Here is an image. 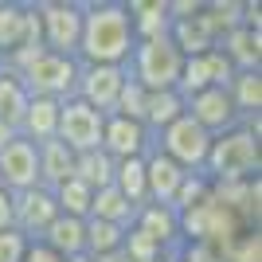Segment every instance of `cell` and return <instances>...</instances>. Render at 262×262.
Masks as SVG:
<instances>
[{
	"instance_id": "obj_24",
	"label": "cell",
	"mask_w": 262,
	"mask_h": 262,
	"mask_svg": "<svg viewBox=\"0 0 262 262\" xmlns=\"http://www.w3.org/2000/svg\"><path fill=\"white\" fill-rule=\"evenodd\" d=\"M176 118H184V98L176 94V90H157V94H145V118H141V125L149 133H161V129H168Z\"/></svg>"
},
{
	"instance_id": "obj_33",
	"label": "cell",
	"mask_w": 262,
	"mask_h": 262,
	"mask_svg": "<svg viewBox=\"0 0 262 262\" xmlns=\"http://www.w3.org/2000/svg\"><path fill=\"white\" fill-rule=\"evenodd\" d=\"M28 247H32V239L20 235L16 227H4V231H0V262H24Z\"/></svg>"
},
{
	"instance_id": "obj_9",
	"label": "cell",
	"mask_w": 262,
	"mask_h": 262,
	"mask_svg": "<svg viewBox=\"0 0 262 262\" xmlns=\"http://www.w3.org/2000/svg\"><path fill=\"white\" fill-rule=\"evenodd\" d=\"M184 114L196 121L204 133H211V137H219V133H227V129L239 125V110L231 106V94L223 86H208V90H200V94H192V98L184 102Z\"/></svg>"
},
{
	"instance_id": "obj_26",
	"label": "cell",
	"mask_w": 262,
	"mask_h": 262,
	"mask_svg": "<svg viewBox=\"0 0 262 262\" xmlns=\"http://www.w3.org/2000/svg\"><path fill=\"white\" fill-rule=\"evenodd\" d=\"M114 188L129 200L133 208H141L149 192H145V157H129V161H114Z\"/></svg>"
},
{
	"instance_id": "obj_40",
	"label": "cell",
	"mask_w": 262,
	"mask_h": 262,
	"mask_svg": "<svg viewBox=\"0 0 262 262\" xmlns=\"http://www.w3.org/2000/svg\"><path fill=\"white\" fill-rule=\"evenodd\" d=\"M67 262H94L90 254H75V258H67Z\"/></svg>"
},
{
	"instance_id": "obj_11",
	"label": "cell",
	"mask_w": 262,
	"mask_h": 262,
	"mask_svg": "<svg viewBox=\"0 0 262 262\" xmlns=\"http://www.w3.org/2000/svg\"><path fill=\"white\" fill-rule=\"evenodd\" d=\"M55 215H59L55 192H47V188H39V184L12 196V227L20 231V235H28L32 243L47 231V223H51Z\"/></svg>"
},
{
	"instance_id": "obj_3",
	"label": "cell",
	"mask_w": 262,
	"mask_h": 262,
	"mask_svg": "<svg viewBox=\"0 0 262 262\" xmlns=\"http://www.w3.org/2000/svg\"><path fill=\"white\" fill-rule=\"evenodd\" d=\"M180 67H184V55L172 47L168 35H161V39H137V43H133L125 75H129L145 94H157V90H176Z\"/></svg>"
},
{
	"instance_id": "obj_14",
	"label": "cell",
	"mask_w": 262,
	"mask_h": 262,
	"mask_svg": "<svg viewBox=\"0 0 262 262\" xmlns=\"http://www.w3.org/2000/svg\"><path fill=\"white\" fill-rule=\"evenodd\" d=\"M184 176L188 172L180 164H172L164 153L149 149V153H145V192H149L145 204H168V208H172V196H176V188H180Z\"/></svg>"
},
{
	"instance_id": "obj_1",
	"label": "cell",
	"mask_w": 262,
	"mask_h": 262,
	"mask_svg": "<svg viewBox=\"0 0 262 262\" xmlns=\"http://www.w3.org/2000/svg\"><path fill=\"white\" fill-rule=\"evenodd\" d=\"M133 43L137 39L125 0H82V39L75 55L82 67H125Z\"/></svg>"
},
{
	"instance_id": "obj_7",
	"label": "cell",
	"mask_w": 262,
	"mask_h": 262,
	"mask_svg": "<svg viewBox=\"0 0 262 262\" xmlns=\"http://www.w3.org/2000/svg\"><path fill=\"white\" fill-rule=\"evenodd\" d=\"M102 121H106V114L90 110L86 102L63 98L59 102V129H55V137H59L75 157L90 153V149H102Z\"/></svg>"
},
{
	"instance_id": "obj_36",
	"label": "cell",
	"mask_w": 262,
	"mask_h": 262,
	"mask_svg": "<svg viewBox=\"0 0 262 262\" xmlns=\"http://www.w3.org/2000/svg\"><path fill=\"white\" fill-rule=\"evenodd\" d=\"M24 262H67V258H63V254H55L51 247H43V243H32L28 254H24Z\"/></svg>"
},
{
	"instance_id": "obj_13",
	"label": "cell",
	"mask_w": 262,
	"mask_h": 262,
	"mask_svg": "<svg viewBox=\"0 0 262 262\" xmlns=\"http://www.w3.org/2000/svg\"><path fill=\"white\" fill-rule=\"evenodd\" d=\"M168 39H172V47L184 55V59H196V55L215 51L219 32L211 28L208 12H204V4H200L196 16H188V20H172V28H168Z\"/></svg>"
},
{
	"instance_id": "obj_6",
	"label": "cell",
	"mask_w": 262,
	"mask_h": 262,
	"mask_svg": "<svg viewBox=\"0 0 262 262\" xmlns=\"http://www.w3.org/2000/svg\"><path fill=\"white\" fill-rule=\"evenodd\" d=\"M24 86L32 98H75V82H78V59H67V55H51L43 51L35 63H28L20 71Z\"/></svg>"
},
{
	"instance_id": "obj_30",
	"label": "cell",
	"mask_w": 262,
	"mask_h": 262,
	"mask_svg": "<svg viewBox=\"0 0 262 262\" xmlns=\"http://www.w3.org/2000/svg\"><path fill=\"white\" fill-rule=\"evenodd\" d=\"M125 243V231L114 227V223H102V219H86V254L90 258H102L110 251H121Z\"/></svg>"
},
{
	"instance_id": "obj_19",
	"label": "cell",
	"mask_w": 262,
	"mask_h": 262,
	"mask_svg": "<svg viewBox=\"0 0 262 262\" xmlns=\"http://www.w3.org/2000/svg\"><path fill=\"white\" fill-rule=\"evenodd\" d=\"M55 129H59V102L55 98H32L28 110H24V118H20V125H16V133L32 145L51 141Z\"/></svg>"
},
{
	"instance_id": "obj_22",
	"label": "cell",
	"mask_w": 262,
	"mask_h": 262,
	"mask_svg": "<svg viewBox=\"0 0 262 262\" xmlns=\"http://www.w3.org/2000/svg\"><path fill=\"white\" fill-rule=\"evenodd\" d=\"M28 39V0H0V63Z\"/></svg>"
},
{
	"instance_id": "obj_18",
	"label": "cell",
	"mask_w": 262,
	"mask_h": 262,
	"mask_svg": "<svg viewBox=\"0 0 262 262\" xmlns=\"http://www.w3.org/2000/svg\"><path fill=\"white\" fill-rule=\"evenodd\" d=\"M35 153H39V188L55 192L59 184H67V180L75 176V153H71L59 137L35 145Z\"/></svg>"
},
{
	"instance_id": "obj_34",
	"label": "cell",
	"mask_w": 262,
	"mask_h": 262,
	"mask_svg": "<svg viewBox=\"0 0 262 262\" xmlns=\"http://www.w3.org/2000/svg\"><path fill=\"white\" fill-rule=\"evenodd\" d=\"M204 63H208V78H211V86H223V90H227V82L235 78V67L223 59V51H219V47H215V51H208V55H204Z\"/></svg>"
},
{
	"instance_id": "obj_12",
	"label": "cell",
	"mask_w": 262,
	"mask_h": 262,
	"mask_svg": "<svg viewBox=\"0 0 262 262\" xmlns=\"http://www.w3.org/2000/svg\"><path fill=\"white\" fill-rule=\"evenodd\" d=\"M153 149V133L145 129L141 121L118 118V114H106L102 121V153L110 161H129V157H145Z\"/></svg>"
},
{
	"instance_id": "obj_39",
	"label": "cell",
	"mask_w": 262,
	"mask_h": 262,
	"mask_svg": "<svg viewBox=\"0 0 262 262\" xmlns=\"http://www.w3.org/2000/svg\"><path fill=\"white\" fill-rule=\"evenodd\" d=\"M94 262H133L125 251H110V254H102V258H94Z\"/></svg>"
},
{
	"instance_id": "obj_35",
	"label": "cell",
	"mask_w": 262,
	"mask_h": 262,
	"mask_svg": "<svg viewBox=\"0 0 262 262\" xmlns=\"http://www.w3.org/2000/svg\"><path fill=\"white\" fill-rule=\"evenodd\" d=\"M176 262H227V258H223L211 243H180Z\"/></svg>"
},
{
	"instance_id": "obj_38",
	"label": "cell",
	"mask_w": 262,
	"mask_h": 262,
	"mask_svg": "<svg viewBox=\"0 0 262 262\" xmlns=\"http://www.w3.org/2000/svg\"><path fill=\"white\" fill-rule=\"evenodd\" d=\"M12 137H20V133L12 129L8 121H0V149H4V145H8V141H12Z\"/></svg>"
},
{
	"instance_id": "obj_20",
	"label": "cell",
	"mask_w": 262,
	"mask_h": 262,
	"mask_svg": "<svg viewBox=\"0 0 262 262\" xmlns=\"http://www.w3.org/2000/svg\"><path fill=\"white\" fill-rule=\"evenodd\" d=\"M133 20V39H161L172 28V16H168V0H125Z\"/></svg>"
},
{
	"instance_id": "obj_27",
	"label": "cell",
	"mask_w": 262,
	"mask_h": 262,
	"mask_svg": "<svg viewBox=\"0 0 262 262\" xmlns=\"http://www.w3.org/2000/svg\"><path fill=\"white\" fill-rule=\"evenodd\" d=\"M75 180L98 192V188H110L114 184V161H110L102 149H90V153H78L75 157Z\"/></svg>"
},
{
	"instance_id": "obj_10",
	"label": "cell",
	"mask_w": 262,
	"mask_h": 262,
	"mask_svg": "<svg viewBox=\"0 0 262 262\" xmlns=\"http://www.w3.org/2000/svg\"><path fill=\"white\" fill-rule=\"evenodd\" d=\"M35 184H39V153H35L32 141L12 137L0 149V188L16 196V192H28Z\"/></svg>"
},
{
	"instance_id": "obj_28",
	"label": "cell",
	"mask_w": 262,
	"mask_h": 262,
	"mask_svg": "<svg viewBox=\"0 0 262 262\" xmlns=\"http://www.w3.org/2000/svg\"><path fill=\"white\" fill-rule=\"evenodd\" d=\"M90 200H94V192H90L82 180H67V184L55 188V204H59V215H71V219H86L90 215Z\"/></svg>"
},
{
	"instance_id": "obj_15",
	"label": "cell",
	"mask_w": 262,
	"mask_h": 262,
	"mask_svg": "<svg viewBox=\"0 0 262 262\" xmlns=\"http://www.w3.org/2000/svg\"><path fill=\"white\" fill-rule=\"evenodd\" d=\"M133 227L145 231L153 243H161L168 254L180 251V219L168 204H141L137 208V219H133Z\"/></svg>"
},
{
	"instance_id": "obj_25",
	"label": "cell",
	"mask_w": 262,
	"mask_h": 262,
	"mask_svg": "<svg viewBox=\"0 0 262 262\" xmlns=\"http://www.w3.org/2000/svg\"><path fill=\"white\" fill-rule=\"evenodd\" d=\"M28 102H32V94H28V86H24V78L12 71V67L0 63V121H8L12 129L20 125L24 110H28Z\"/></svg>"
},
{
	"instance_id": "obj_32",
	"label": "cell",
	"mask_w": 262,
	"mask_h": 262,
	"mask_svg": "<svg viewBox=\"0 0 262 262\" xmlns=\"http://www.w3.org/2000/svg\"><path fill=\"white\" fill-rule=\"evenodd\" d=\"M114 114H118V118H129V121H141L145 118V90L137 86L133 78H125V86H121V94H118Z\"/></svg>"
},
{
	"instance_id": "obj_5",
	"label": "cell",
	"mask_w": 262,
	"mask_h": 262,
	"mask_svg": "<svg viewBox=\"0 0 262 262\" xmlns=\"http://www.w3.org/2000/svg\"><path fill=\"white\" fill-rule=\"evenodd\" d=\"M153 149L164 153L172 164H180L184 172H204V161H208V149H211V133H204L196 121L184 114V118H176L168 129L157 133Z\"/></svg>"
},
{
	"instance_id": "obj_23",
	"label": "cell",
	"mask_w": 262,
	"mask_h": 262,
	"mask_svg": "<svg viewBox=\"0 0 262 262\" xmlns=\"http://www.w3.org/2000/svg\"><path fill=\"white\" fill-rule=\"evenodd\" d=\"M231 106L239 110L243 118H258L262 114V71H235V78L227 82Z\"/></svg>"
},
{
	"instance_id": "obj_4",
	"label": "cell",
	"mask_w": 262,
	"mask_h": 262,
	"mask_svg": "<svg viewBox=\"0 0 262 262\" xmlns=\"http://www.w3.org/2000/svg\"><path fill=\"white\" fill-rule=\"evenodd\" d=\"M39 28H43V47L51 55H78L82 39V0H35Z\"/></svg>"
},
{
	"instance_id": "obj_31",
	"label": "cell",
	"mask_w": 262,
	"mask_h": 262,
	"mask_svg": "<svg viewBox=\"0 0 262 262\" xmlns=\"http://www.w3.org/2000/svg\"><path fill=\"white\" fill-rule=\"evenodd\" d=\"M121 251L129 254L133 262H157V258H164V254H168L161 243H153L149 235H145V231H137V227L125 231V243H121Z\"/></svg>"
},
{
	"instance_id": "obj_41",
	"label": "cell",
	"mask_w": 262,
	"mask_h": 262,
	"mask_svg": "<svg viewBox=\"0 0 262 262\" xmlns=\"http://www.w3.org/2000/svg\"><path fill=\"white\" fill-rule=\"evenodd\" d=\"M157 262H172V254H164V258H157Z\"/></svg>"
},
{
	"instance_id": "obj_17",
	"label": "cell",
	"mask_w": 262,
	"mask_h": 262,
	"mask_svg": "<svg viewBox=\"0 0 262 262\" xmlns=\"http://www.w3.org/2000/svg\"><path fill=\"white\" fill-rule=\"evenodd\" d=\"M35 243L51 247L55 254L63 258H75V254H86V219H71V215H55L47 223V231Z\"/></svg>"
},
{
	"instance_id": "obj_37",
	"label": "cell",
	"mask_w": 262,
	"mask_h": 262,
	"mask_svg": "<svg viewBox=\"0 0 262 262\" xmlns=\"http://www.w3.org/2000/svg\"><path fill=\"white\" fill-rule=\"evenodd\" d=\"M4 227H12V192L0 188V231Z\"/></svg>"
},
{
	"instance_id": "obj_16",
	"label": "cell",
	"mask_w": 262,
	"mask_h": 262,
	"mask_svg": "<svg viewBox=\"0 0 262 262\" xmlns=\"http://www.w3.org/2000/svg\"><path fill=\"white\" fill-rule=\"evenodd\" d=\"M219 51L235 71H262V32H251V28H231L227 35H219Z\"/></svg>"
},
{
	"instance_id": "obj_8",
	"label": "cell",
	"mask_w": 262,
	"mask_h": 262,
	"mask_svg": "<svg viewBox=\"0 0 262 262\" xmlns=\"http://www.w3.org/2000/svg\"><path fill=\"white\" fill-rule=\"evenodd\" d=\"M125 67H82L78 63V82H75V98L86 102L98 114H114L118 94L125 86Z\"/></svg>"
},
{
	"instance_id": "obj_29",
	"label": "cell",
	"mask_w": 262,
	"mask_h": 262,
	"mask_svg": "<svg viewBox=\"0 0 262 262\" xmlns=\"http://www.w3.org/2000/svg\"><path fill=\"white\" fill-rule=\"evenodd\" d=\"M208 200H211V180L204 172H188L184 180H180V188H176V196H172V211L180 215V211L204 208Z\"/></svg>"
},
{
	"instance_id": "obj_2",
	"label": "cell",
	"mask_w": 262,
	"mask_h": 262,
	"mask_svg": "<svg viewBox=\"0 0 262 262\" xmlns=\"http://www.w3.org/2000/svg\"><path fill=\"white\" fill-rule=\"evenodd\" d=\"M258 133H251L247 125H235V129L211 137L208 161H204V176L211 184H235V180H251L258 176L262 157H258Z\"/></svg>"
},
{
	"instance_id": "obj_21",
	"label": "cell",
	"mask_w": 262,
	"mask_h": 262,
	"mask_svg": "<svg viewBox=\"0 0 262 262\" xmlns=\"http://www.w3.org/2000/svg\"><path fill=\"white\" fill-rule=\"evenodd\" d=\"M86 219H102V223H114V227L129 231L133 219H137V208H133L129 200H125L118 188L110 184V188H98V192H94V200H90V215H86Z\"/></svg>"
}]
</instances>
